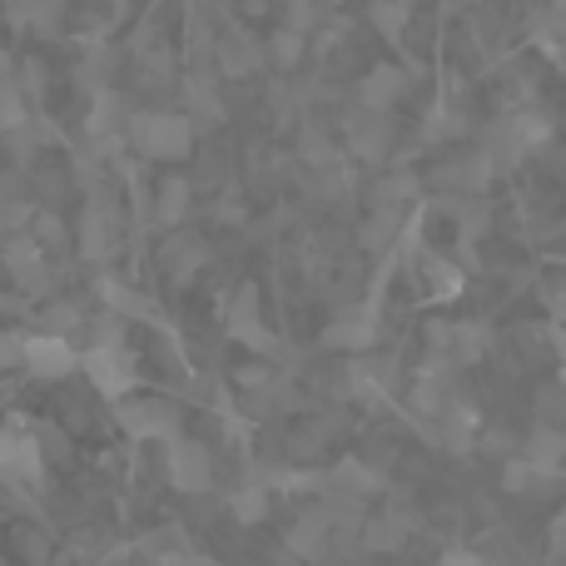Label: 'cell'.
<instances>
[{
    "label": "cell",
    "instance_id": "cell-1",
    "mask_svg": "<svg viewBox=\"0 0 566 566\" xmlns=\"http://www.w3.org/2000/svg\"><path fill=\"white\" fill-rule=\"evenodd\" d=\"M129 135H135L139 155H149V159H185L195 149V125H189V115H175V109L139 115L129 125Z\"/></svg>",
    "mask_w": 566,
    "mask_h": 566
},
{
    "label": "cell",
    "instance_id": "cell-2",
    "mask_svg": "<svg viewBox=\"0 0 566 566\" xmlns=\"http://www.w3.org/2000/svg\"><path fill=\"white\" fill-rule=\"evenodd\" d=\"M432 358L452 363V368H468V363L488 358L492 348V328L488 323H432Z\"/></svg>",
    "mask_w": 566,
    "mask_h": 566
},
{
    "label": "cell",
    "instance_id": "cell-3",
    "mask_svg": "<svg viewBox=\"0 0 566 566\" xmlns=\"http://www.w3.org/2000/svg\"><path fill=\"white\" fill-rule=\"evenodd\" d=\"M348 145H353V155L373 159V165H378V159H388V149H392V119H388V109H368V105L353 109Z\"/></svg>",
    "mask_w": 566,
    "mask_h": 566
},
{
    "label": "cell",
    "instance_id": "cell-4",
    "mask_svg": "<svg viewBox=\"0 0 566 566\" xmlns=\"http://www.w3.org/2000/svg\"><path fill=\"white\" fill-rule=\"evenodd\" d=\"M502 488L512 492V497H532V502H542V497H552V492L562 488V472L557 468H542V462H532V458H507V468H502Z\"/></svg>",
    "mask_w": 566,
    "mask_h": 566
},
{
    "label": "cell",
    "instance_id": "cell-5",
    "mask_svg": "<svg viewBox=\"0 0 566 566\" xmlns=\"http://www.w3.org/2000/svg\"><path fill=\"white\" fill-rule=\"evenodd\" d=\"M452 363H442V358H432L428 368L412 378V408L422 412V418H438L442 408H448L452 398H458V382H452Z\"/></svg>",
    "mask_w": 566,
    "mask_h": 566
},
{
    "label": "cell",
    "instance_id": "cell-6",
    "mask_svg": "<svg viewBox=\"0 0 566 566\" xmlns=\"http://www.w3.org/2000/svg\"><path fill=\"white\" fill-rule=\"evenodd\" d=\"M323 492H343V497L368 502V497H378V492H382V472L368 468L363 458H343L338 468L323 472Z\"/></svg>",
    "mask_w": 566,
    "mask_h": 566
},
{
    "label": "cell",
    "instance_id": "cell-7",
    "mask_svg": "<svg viewBox=\"0 0 566 566\" xmlns=\"http://www.w3.org/2000/svg\"><path fill=\"white\" fill-rule=\"evenodd\" d=\"M169 478H175L179 492H205L214 482V462H209V452L199 442H179L169 452Z\"/></svg>",
    "mask_w": 566,
    "mask_h": 566
},
{
    "label": "cell",
    "instance_id": "cell-8",
    "mask_svg": "<svg viewBox=\"0 0 566 566\" xmlns=\"http://www.w3.org/2000/svg\"><path fill=\"white\" fill-rule=\"evenodd\" d=\"M323 343H328V348H348V353H368L373 343H378V318H373V308L333 318L328 333H323Z\"/></svg>",
    "mask_w": 566,
    "mask_h": 566
},
{
    "label": "cell",
    "instance_id": "cell-9",
    "mask_svg": "<svg viewBox=\"0 0 566 566\" xmlns=\"http://www.w3.org/2000/svg\"><path fill=\"white\" fill-rule=\"evenodd\" d=\"M432 422H438V438H442V448H452V452H468L472 442H478V432H482L478 408H468V402H458V398H452L448 408H442Z\"/></svg>",
    "mask_w": 566,
    "mask_h": 566
},
{
    "label": "cell",
    "instance_id": "cell-10",
    "mask_svg": "<svg viewBox=\"0 0 566 566\" xmlns=\"http://www.w3.org/2000/svg\"><path fill=\"white\" fill-rule=\"evenodd\" d=\"M229 333H234L239 343H249V348L269 353L274 348V338H269V328L259 323V293L254 289H239L234 308H229Z\"/></svg>",
    "mask_w": 566,
    "mask_h": 566
},
{
    "label": "cell",
    "instance_id": "cell-11",
    "mask_svg": "<svg viewBox=\"0 0 566 566\" xmlns=\"http://www.w3.org/2000/svg\"><path fill=\"white\" fill-rule=\"evenodd\" d=\"M402 90H408V70L402 65H373L368 75H363L358 95L368 109H392L402 99Z\"/></svg>",
    "mask_w": 566,
    "mask_h": 566
},
{
    "label": "cell",
    "instance_id": "cell-12",
    "mask_svg": "<svg viewBox=\"0 0 566 566\" xmlns=\"http://www.w3.org/2000/svg\"><path fill=\"white\" fill-rule=\"evenodd\" d=\"M289 547L298 552V557H323V552L333 547V522H328V512H323V507L303 512V517L293 522Z\"/></svg>",
    "mask_w": 566,
    "mask_h": 566
},
{
    "label": "cell",
    "instance_id": "cell-13",
    "mask_svg": "<svg viewBox=\"0 0 566 566\" xmlns=\"http://www.w3.org/2000/svg\"><path fill=\"white\" fill-rule=\"evenodd\" d=\"M363 547L368 552H398L402 537L412 532V517L408 512H382V517H363Z\"/></svg>",
    "mask_w": 566,
    "mask_h": 566
},
{
    "label": "cell",
    "instance_id": "cell-14",
    "mask_svg": "<svg viewBox=\"0 0 566 566\" xmlns=\"http://www.w3.org/2000/svg\"><path fill=\"white\" fill-rule=\"evenodd\" d=\"M90 373H95V382H99V392H125L129 382H135V368H129V358L115 348V343H105L99 353H90Z\"/></svg>",
    "mask_w": 566,
    "mask_h": 566
},
{
    "label": "cell",
    "instance_id": "cell-15",
    "mask_svg": "<svg viewBox=\"0 0 566 566\" xmlns=\"http://www.w3.org/2000/svg\"><path fill=\"white\" fill-rule=\"evenodd\" d=\"M522 458L562 472L566 468V428H557V422H537V428L527 432V442H522Z\"/></svg>",
    "mask_w": 566,
    "mask_h": 566
},
{
    "label": "cell",
    "instance_id": "cell-16",
    "mask_svg": "<svg viewBox=\"0 0 566 566\" xmlns=\"http://www.w3.org/2000/svg\"><path fill=\"white\" fill-rule=\"evenodd\" d=\"M125 428L135 432V438H169V432H175V412H169L165 402H129Z\"/></svg>",
    "mask_w": 566,
    "mask_h": 566
},
{
    "label": "cell",
    "instance_id": "cell-17",
    "mask_svg": "<svg viewBox=\"0 0 566 566\" xmlns=\"http://www.w3.org/2000/svg\"><path fill=\"white\" fill-rule=\"evenodd\" d=\"M368 20H373V30H378L388 45H402V35H408V20H412V0H373Z\"/></svg>",
    "mask_w": 566,
    "mask_h": 566
},
{
    "label": "cell",
    "instance_id": "cell-18",
    "mask_svg": "<svg viewBox=\"0 0 566 566\" xmlns=\"http://www.w3.org/2000/svg\"><path fill=\"white\" fill-rule=\"evenodd\" d=\"M402 234V209H392V205H373V214H368V224H363V244L368 249H392V239Z\"/></svg>",
    "mask_w": 566,
    "mask_h": 566
},
{
    "label": "cell",
    "instance_id": "cell-19",
    "mask_svg": "<svg viewBox=\"0 0 566 566\" xmlns=\"http://www.w3.org/2000/svg\"><path fill=\"white\" fill-rule=\"evenodd\" d=\"M532 408H537V422H557V428H566V373L542 382Z\"/></svg>",
    "mask_w": 566,
    "mask_h": 566
},
{
    "label": "cell",
    "instance_id": "cell-20",
    "mask_svg": "<svg viewBox=\"0 0 566 566\" xmlns=\"http://www.w3.org/2000/svg\"><path fill=\"white\" fill-rule=\"evenodd\" d=\"M412 199H418V179H412L408 169H392V175H382L378 185H373V205L402 209V205H412Z\"/></svg>",
    "mask_w": 566,
    "mask_h": 566
},
{
    "label": "cell",
    "instance_id": "cell-21",
    "mask_svg": "<svg viewBox=\"0 0 566 566\" xmlns=\"http://www.w3.org/2000/svg\"><path fill=\"white\" fill-rule=\"evenodd\" d=\"M303 50H308V35H303V30H293V25H283V30H274V40H269L264 55L274 60L279 70H293L303 60Z\"/></svg>",
    "mask_w": 566,
    "mask_h": 566
},
{
    "label": "cell",
    "instance_id": "cell-22",
    "mask_svg": "<svg viewBox=\"0 0 566 566\" xmlns=\"http://www.w3.org/2000/svg\"><path fill=\"white\" fill-rule=\"evenodd\" d=\"M219 55H224V70H229V75H249V70L264 60V50H259L249 35H239V30H234V35L219 45Z\"/></svg>",
    "mask_w": 566,
    "mask_h": 566
},
{
    "label": "cell",
    "instance_id": "cell-23",
    "mask_svg": "<svg viewBox=\"0 0 566 566\" xmlns=\"http://www.w3.org/2000/svg\"><path fill=\"white\" fill-rule=\"evenodd\" d=\"M185 209H189V185H185V179H165V185H159L155 214L165 219V224H179V219H185Z\"/></svg>",
    "mask_w": 566,
    "mask_h": 566
},
{
    "label": "cell",
    "instance_id": "cell-24",
    "mask_svg": "<svg viewBox=\"0 0 566 566\" xmlns=\"http://www.w3.org/2000/svg\"><path fill=\"white\" fill-rule=\"evenodd\" d=\"M234 517L239 522H264L269 517V488L264 482H254V488H244L234 497Z\"/></svg>",
    "mask_w": 566,
    "mask_h": 566
},
{
    "label": "cell",
    "instance_id": "cell-25",
    "mask_svg": "<svg viewBox=\"0 0 566 566\" xmlns=\"http://www.w3.org/2000/svg\"><path fill=\"white\" fill-rule=\"evenodd\" d=\"M428 279H432V298H452V293L462 289V274L448 259H428Z\"/></svg>",
    "mask_w": 566,
    "mask_h": 566
},
{
    "label": "cell",
    "instance_id": "cell-26",
    "mask_svg": "<svg viewBox=\"0 0 566 566\" xmlns=\"http://www.w3.org/2000/svg\"><path fill=\"white\" fill-rule=\"evenodd\" d=\"M303 159H308V165H318V169H333V165H338V145H333V139H323V135H308Z\"/></svg>",
    "mask_w": 566,
    "mask_h": 566
},
{
    "label": "cell",
    "instance_id": "cell-27",
    "mask_svg": "<svg viewBox=\"0 0 566 566\" xmlns=\"http://www.w3.org/2000/svg\"><path fill=\"white\" fill-rule=\"evenodd\" d=\"M313 20H318V0H289V25L293 30H303V35H308Z\"/></svg>",
    "mask_w": 566,
    "mask_h": 566
},
{
    "label": "cell",
    "instance_id": "cell-28",
    "mask_svg": "<svg viewBox=\"0 0 566 566\" xmlns=\"http://www.w3.org/2000/svg\"><path fill=\"white\" fill-rule=\"evenodd\" d=\"M547 313H552V328L566 338V289H552L547 293Z\"/></svg>",
    "mask_w": 566,
    "mask_h": 566
},
{
    "label": "cell",
    "instance_id": "cell-29",
    "mask_svg": "<svg viewBox=\"0 0 566 566\" xmlns=\"http://www.w3.org/2000/svg\"><path fill=\"white\" fill-rule=\"evenodd\" d=\"M442 566H482V557H472V552H448V557H442Z\"/></svg>",
    "mask_w": 566,
    "mask_h": 566
},
{
    "label": "cell",
    "instance_id": "cell-30",
    "mask_svg": "<svg viewBox=\"0 0 566 566\" xmlns=\"http://www.w3.org/2000/svg\"><path fill=\"white\" fill-rule=\"evenodd\" d=\"M562 522H566V512H562Z\"/></svg>",
    "mask_w": 566,
    "mask_h": 566
}]
</instances>
